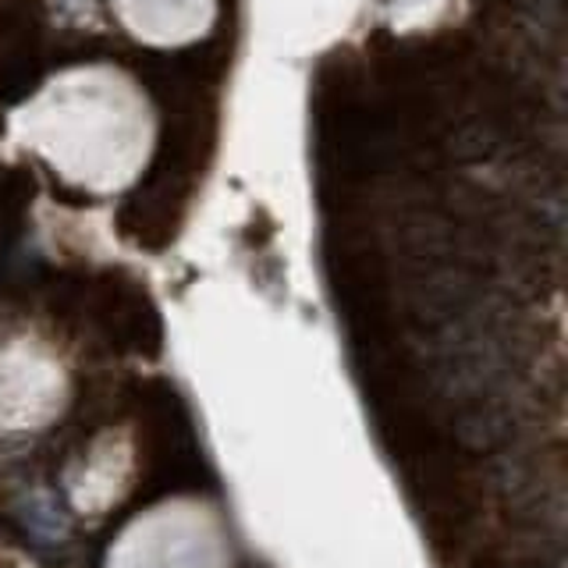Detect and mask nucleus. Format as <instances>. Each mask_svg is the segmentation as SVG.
Returning a JSON list of instances; mask_svg holds the SVG:
<instances>
[{
	"label": "nucleus",
	"mask_w": 568,
	"mask_h": 568,
	"mask_svg": "<svg viewBox=\"0 0 568 568\" xmlns=\"http://www.w3.org/2000/svg\"><path fill=\"white\" fill-rule=\"evenodd\" d=\"M103 568H239V555L217 505L174 494L121 523Z\"/></svg>",
	"instance_id": "obj_1"
},
{
	"label": "nucleus",
	"mask_w": 568,
	"mask_h": 568,
	"mask_svg": "<svg viewBox=\"0 0 568 568\" xmlns=\"http://www.w3.org/2000/svg\"><path fill=\"white\" fill-rule=\"evenodd\" d=\"M40 14L29 4H8L0 11V97L18 100L40 79Z\"/></svg>",
	"instance_id": "obj_2"
}]
</instances>
